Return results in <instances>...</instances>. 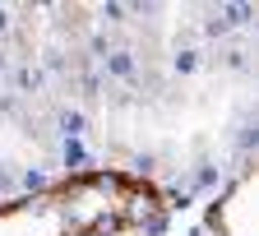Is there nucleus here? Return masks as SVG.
Instances as JSON below:
<instances>
[{"label":"nucleus","instance_id":"1","mask_svg":"<svg viewBox=\"0 0 259 236\" xmlns=\"http://www.w3.org/2000/svg\"><path fill=\"white\" fill-rule=\"evenodd\" d=\"M153 213V190L120 172H88L0 204V236H97Z\"/></svg>","mask_w":259,"mask_h":236},{"label":"nucleus","instance_id":"2","mask_svg":"<svg viewBox=\"0 0 259 236\" xmlns=\"http://www.w3.org/2000/svg\"><path fill=\"white\" fill-rule=\"evenodd\" d=\"M213 236H254V172L213 204Z\"/></svg>","mask_w":259,"mask_h":236}]
</instances>
